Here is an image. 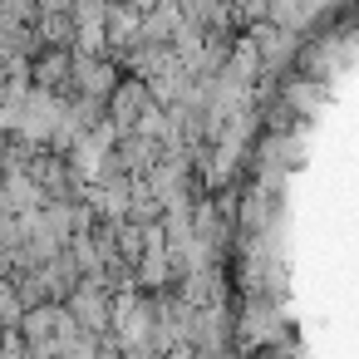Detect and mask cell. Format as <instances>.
Returning <instances> with one entry per match:
<instances>
[{
  "label": "cell",
  "instance_id": "5",
  "mask_svg": "<svg viewBox=\"0 0 359 359\" xmlns=\"http://www.w3.org/2000/svg\"><path fill=\"white\" fill-rule=\"evenodd\" d=\"M35 79H40L45 89H60V84H69V50H65V45H50V55L35 65Z\"/></svg>",
  "mask_w": 359,
  "mask_h": 359
},
{
  "label": "cell",
  "instance_id": "2",
  "mask_svg": "<svg viewBox=\"0 0 359 359\" xmlns=\"http://www.w3.org/2000/svg\"><path fill=\"white\" fill-rule=\"evenodd\" d=\"M65 310H69V320L74 325H84V330H109V295H104V285H99V276H84L74 290H69V300H65Z\"/></svg>",
  "mask_w": 359,
  "mask_h": 359
},
{
  "label": "cell",
  "instance_id": "6",
  "mask_svg": "<svg viewBox=\"0 0 359 359\" xmlns=\"http://www.w3.org/2000/svg\"><path fill=\"white\" fill-rule=\"evenodd\" d=\"M0 217H6V202H0Z\"/></svg>",
  "mask_w": 359,
  "mask_h": 359
},
{
  "label": "cell",
  "instance_id": "3",
  "mask_svg": "<svg viewBox=\"0 0 359 359\" xmlns=\"http://www.w3.org/2000/svg\"><path fill=\"white\" fill-rule=\"evenodd\" d=\"M65 320H69V310H65V305H45V300H35L15 325L25 330V349L50 354V344H55V334L65 330Z\"/></svg>",
  "mask_w": 359,
  "mask_h": 359
},
{
  "label": "cell",
  "instance_id": "4",
  "mask_svg": "<svg viewBox=\"0 0 359 359\" xmlns=\"http://www.w3.org/2000/svg\"><path fill=\"white\" fill-rule=\"evenodd\" d=\"M143 104H148V84H143V79L114 84V89H109V99H104L109 123H114L118 133H128V128H133V118H138V109H143Z\"/></svg>",
  "mask_w": 359,
  "mask_h": 359
},
{
  "label": "cell",
  "instance_id": "1",
  "mask_svg": "<svg viewBox=\"0 0 359 359\" xmlns=\"http://www.w3.org/2000/svg\"><path fill=\"white\" fill-rule=\"evenodd\" d=\"M55 118H60V99H55V89H25V99H20V114H15V133L30 143V148H45L50 143V133H55Z\"/></svg>",
  "mask_w": 359,
  "mask_h": 359
}]
</instances>
